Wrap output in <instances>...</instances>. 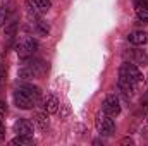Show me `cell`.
<instances>
[{
	"mask_svg": "<svg viewBox=\"0 0 148 146\" xmlns=\"http://www.w3.org/2000/svg\"><path fill=\"white\" fill-rule=\"evenodd\" d=\"M3 110H7V103L3 100H0V112H3Z\"/></svg>",
	"mask_w": 148,
	"mask_h": 146,
	"instance_id": "cell-22",
	"label": "cell"
},
{
	"mask_svg": "<svg viewBox=\"0 0 148 146\" xmlns=\"http://www.w3.org/2000/svg\"><path fill=\"white\" fill-rule=\"evenodd\" d=\"M33 126L35 124L31 120H28V119H17L14 122L12 129H14L16 134H33Z\"/></svg>",
	"mask_w": 148,
	"mask_h": 146,
	"instance_id": "cell-7",
	"label": "cell"
},
{
	"mask_svg": "<svg viewBox=\"0 0 148 146\" xmlns=\"http://www.w3.org/2000/svg\"><path fill=\"white\" fill-rule=\"evenodd\" d=\"M19 88H21V89H23L26 95H29V96L35 100V103H38V102L41 100V89H40L38 86H35V84H29V83H28V84H23V86H19Z\"/></svg>",
	"mask_w": 148,
	"mask_h": 146,
	"instance_id": "cell-12",
	"label": "cell"
},
{
	"mask_svg": "<svg viewBox=\"0 0 148 146\" xmlns=\"http://www.w3.org/2000/svg\"><path fill=\"white\" fill-rule=\"evenodd\" d=\"M117 88H119V91H121V93H122L126 98H131V96L134 95V91H136V86H134L133 83H129V81L122 79V77H119Z\"/></svg>",
	"mask_w": 148,
	"mask_h": 146,
	"instance_id": "cell-10",
	"label": "cell"
},
{
	"mask_svg": "<svg viewBox=\"0 0 148 146\" xmlns=\"http://www.w3.org/2000/svg\"><path fill=\"white\" fill-rule=\"evenodd\" d=\"M147 122H148V115H147Z\"/></svg>",
	"mask_w": 148,
	"mask_h": 146,
	"instance_id": "cell-23",
	"label": "cell"
},
{
	"mask_svg": "<svg viewBox=\"0 0 148 146\" xmlns=\"http://www.w3.org/2000/svg\"><path fill=\"white\" fill-rule=\"evenodd\" d=\"M129 59H131V62H133L134 65H138V67H147L148 65V55H147L145 50H138V48L131 50Z\"/></svg>",
	"mask_w": 148,
	"mask_h": 146,
	"instance_id": "cell-8",
	"label": "cell"
},
{
	"mask_svg": "<svg viewBox=\"0 0 148 146\" xmlns=\"http://www.w3.org/2000/svg\"><path fill=\"white\" fill-rule=\"evenodd\" d=\"M134 7H148V0H133Z\"/></svg>",
	"mask_w": 148,
	"mask_h": 146,
	"instance_id": "cell-20",
	"label": "cell"
},
{
	"mask_svg": "<svg viewBox=\"0 0 148 146\" xmlns=\"http://www.w3.org/2000/svg\"><path fill=\"white\" fill-rule=\"evenodd\" d=\"M16 52H17V57H19V59L29 60V59H33V55L38 52V41L31 36L23 38V40L16 45Z\"/></svg>",
	"mask_w": 148,
	"mask_h": 146,
	"instance_id": "cell-3",
	"label": "cell"
},
{
	"mask_svg": "<svg viewBox=\"0 0 148 146\" xmlns=\"http://www.w3.org/2000/svg\"><path fill=\"white\" fill-rule=\"evenodd\" d=\"M48 71V64L43 60H33L28 62L26 65H23L19 69V77L21 79H38Z\"/></svg>",
	"mask_w": 148,
	"mask_h": 146,
	"instance_id": "cell-1",
	"label": "cell"
},
{
	"mask_svg": "<svg viewBox=\"0 0 148 146\" xmlns=\"http://www.w3.org/2000/svg\"><path fill=\"white\" fill-rule=\"evenodd\" d=\"M119 77H122V79L133 83L136 88L143 83V72H141L140 67L134 65L133 62H131V64H129V62H124V64L121 65V69H119Z\"/></svg>",
	"mask_w": 148,
	"mask_h": 146,
	"instance_id": "cell-2",
	"label": "cell"
},
{
	"mask_svg": "<svg viewBox=\"0 0 148 146\" xmlns=\"http://www.w3.org/2000/svg\"><path fill=\"white\" fill-rule=\"evenodd\" d=\"M33 143H35V139H33L31 134H17L10 141V145H19V146H31Z\"/></svg>",
	"mask_w": 148,
	"mask_h": 146,
	"instance_id": "cell-15",
	"label": "cell"
},
{
	"mask_svg": "<svg viewBox=\"0 0 148 146\" xmlns=\"http://www.w3.org/2000/svg\"><path fill=\"white\" fill-rule=\"evenodd\" d=\"M102 112H105L107 115L110 117H117L121 113V103H119V98L115 95H109L103 103H102Z\"/></svg>",
	"mask_w": 148,
	"mask_h": 146,
	"instance_id": "cell-6",
	"label": "cell"
},
{
	"mask_svg": "<svg viewBox=\"0 0 148 146\" xmlns=\"http://www.w3.org/2000/svg\"><path fill=\"white\" fill-rule=\"evenodd\" d=\"M17 28H19V23H17V21H10V23L5 26V36L7 38H14L16 36Z\"/></svg>",
	"mask_w": 148,
	"mask_h": 146,
	"instance_id": "cell-17",
	"label": "cell"
},
{
	"mask_svg": "<svg viewBox=\"0 0 148 146\" xmlns=\"http://www.w3.org/2000/svg\"><path fill=\"white\" fill-rule=\"evenodd\" d=\"M136 9V17L140 23L148 24V7H134Z\"/></svg>",
	"mask_w": 148,
	"mask_h": 146,
	"instance_id": "cell-16",
	"label": "cell"
},
{
	"mask_svg": "<svg viewBox=\"0 0 148 146\" xmlns=\"http://www.w3.org/2000/svg\"><path fill=\"white\" fill-rule=\"evenodd\" d=\"M95 126H97V131L103 136H110L115 132V122L110 115H107L105 112H98L97 113V119H95Z\"/></svg>",
	"mask_w": 148,
	"mask_h": 146,
	"instance_id": "cell-4",
	"label": "cell"
},
{
	"mask_svg": "<svg viewBox=\"0 0 148 146\" xmlns=\"http://www.w3.org/2000/svg\"><path fill=\"white\" fill-rule=\"evenodd\" d=\"M5 74H7V65L3 62H0V83L5 79Z\"/></svg>",
	"mask_w": 148,
	"mask_h": 146,
	"instance_id": "cell-19",
	"label": "cell"
},
{
	"mask_svg": "<svg viewBox=\"0 0 148 146\" xmlns=\"http://www.w3.org/2000/svg\"><path fill=\"white\" fill-rule=\"evenodd\" d=\"M33 124L36 126L38 129H41V131H45L48 127V117H47V112L45 110L33 113Z\"/></svg>",
	"mask_w": 148,
	"mask_h": 146,
	"instance_id": "cell-13",
	"label": "cell"
},
{
	"mask_svg": "<svg viewBox=\"0 0 148 146\" xmlns=\"http://www.w3.org/2000/svg\"><path fill=\"white\" fill-rule=\"evenodd\" d=\"M43 110L47 113H55L59 110V100L55 95H47V98L43 100Z\"/></svg>",
	"mask_w": 148,
	"mask_h": 146,
	"instance_id": "cell-11",
	"label": "cell"
},
{
	"mask_svg": "<svg viewBox=\"0 0 148 146\" xmlns=\"http://www.w3.org/2000/svg\"><path fill=\"white\" fill-rule=\"evenodd\" d=\"M14 103H16L17 108H21V110H33V107L36 105L35 100L29 95H26L21 88H17L14 91Z\"/></svg>",
	"mask_w": 148,
	"mask_h": 146,
	"instance_id": "cell-5",
	"label": "cell"
},
{
	"mask_svg": "<svg viewBox=\"0 0 148 146\" xmlns=\"http://www.w3.org/2000/svg\"><path fill=\"white\" fill-rule=\"evenodd\" d=\"M127 41L133 43V45H136V46H143V45H147L148 43V33L147 31H143V29H136V31L129 33Z\"/></svg>",
	"mask_w": 148,
	"mask_h": 146,
	"instance_id": "cell-9",
	"label": "cell"
},
{
	"mask_svg": "<svg viewBox=\"0 0 148 146\" xmlns=\"http://www.w3.org/2000/svg\"><path fill=\"white\" fill-rule=\"evenodd\" d=\"M31 26H33V31L36 33L38 36H47V35L50 33V26H48L43 19H38L35 23H31Z\"/></svg>",
	"mask_w": 148,
	"mask_h": 146,
	"instance_id": "cell-14",
	"label": "cell"
},
{
	"mask_svg": "<svg viewBox=\"0 0 148 146\" xmlns=\"http://www.w3.org/2000/svg\"><path fill=\"white\" fill-rule=\"evenodd\" d=\"M33 3L36 5L41 12H47V10L52 7V2H50V0H33Z\"/></svg>",
	"mask_w": 148,
	"mask_h": 146,
	"instance_id": "cell-18",
	"label": "cell"
},
{
	"mask_svg": "<svg viewBox=\"0 0 148 146\" xmlns=\"http://www.w3.org/2000/svg\"><path fill=\"white\" fill-rule=\"evenodd\" d=\"M121 145H134V141H133L131 138H124V139L121 141Z\"/></svg>",
	"mask_w": 148,
	"mask_h": 146,
	"instance_id": "cell-21",
	"label": "cell"
}]
</instances>
